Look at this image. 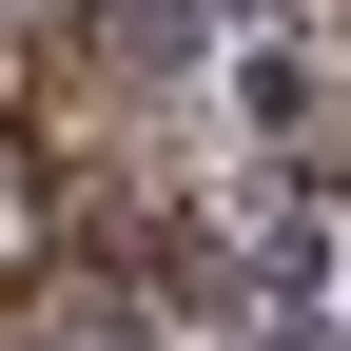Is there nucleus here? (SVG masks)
<instances>
[{
    "instance_id": "f257e3e1",
    "label": "nucleus",
    "mask_w": 351,
    "mask_h": 351,
    "mask_svg": "<svg viewBox=\"0 0 351 351\" xmlns=\"http://www.w3.org/2000/svg\"><path fill=\"white\" fill-rule=\"evenodd\" d=\"M20 254H39V156L0 137V274H20Z\"/></svg>"
}]
</instances>
